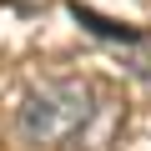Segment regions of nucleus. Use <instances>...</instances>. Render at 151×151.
<instances>
[{"label": "nucleus", "mask_w": 151, "mask_h": 151, "mask_svg": "<svg viewBox=\"0 0 151 151\" xmlns=\"http://www.w3.org/2000/svg\"><path fill=\"white\" fill-rule=\"evenodd\" d=\"M121 106L86 76H55L40 81L20 111H15V136L30 151H81V141H106L116 126Z\"/></svg>", "instance_id": "1"}]
</instances>
